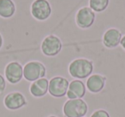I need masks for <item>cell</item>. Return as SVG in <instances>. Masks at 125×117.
<instances>
[{
    "instance_id": "5b68a950",
    "label": "cell",
    "mask_w": 125,
    "mask_h": 117,
    "mask_svg": "<svg viewBox=\"0 0 125 117\" xmlns=\"http://www.w3.org/2000/svg\"><path fill=\"white\" fill-rule=\"evenodd\" d=\"M31 14L38 21H45L52 14V7L48 0H34L31 4Z\"/></svg>"
},
{
    "instance_id": "ac0fdd59",
    "label": "cell",
    "mask_w": 125,
    "mask_h": 117,
    "mask_svg": "<svg viewBox=\"0 0 125 117\" xmlns=\"http://www.w3.org/2000/svg\"><path fill=\"white\" fill-rule=\"evenodd\" d=\"M120 45H122L123 49L125 50V35L123 37H122V39H121V42H120Z\"/></svg>"
},
{
    "instance_id": "4fadbf2b",
    "label": "cell",
    "mask_w": 125,
    "mask_h": 117,
    "mask_svg": "<svg viewBox=\"0 0 125 117\" xmlns=\"http://www.w3.org/2000/svg\"><path fill=\"white\" fill-rule=\"evenodd\" d=\"M49 81L45 78H41L33 81L30 86V93L35 98H41L48 92Z\"/></svg>"
},
{
    "instance_id": "3957f363",
    "label": "cell",
    "mask_w": 125,
    "mask_h": 117,
    "mask_svg": "<svg viewBox=\"0 0 125 117\" xmlns=\"http://www.w3.org/2000/svg\"><path fill=\"white\" fill-rule=\"evenodd\" d=\"M45 74H46V68L45 65L37 61L28 62L23 68V77L28 81L33 82L37 79L44 78Z\"/></svg>"
},
{
    "instance_id": "30bf717a",
    "label": "cell",
    "mask_w": 125,
    "mask_h": 117,
    "mask_svg": "<svg viewBox=\"0 0 125 117\" xmlns=\"http://www.w3.org/2000/svg\"><path fill=\"white\" fill-rule=\"evenodd\" d=\"M122 33L116 28H110L103 36V44L105 47L112 49L120 44L122 39Z\"/></svg>"
},
{
    "instance_id": "7c38bea8",
    "label": "cell",
    "mask_w": 125,
    "mask_h": 117,
    "mask_svg": "<svg viewBox=\"0 0 125 117\" xmlns=\"http://www.w3.org/2000/svg\"><path fill=\"white\" fill-rule=\"evenodd\" d=\"M106 78L101 74H93L88 77L87 80V87L91 92H100L105 86Z\"/></svg>"
},
{
    "instance_id": "d6986e66",
    "label": "cell",
    "mask_w": 125,
    "mask_h": 117,
    "mask_svg": "<svg viewBox=\"0 0 125 117\" xmlns=\"http://www.w3.org/2000/svg\"><path fill=\"white\" fill-rule=\"evenodd\" d=\"M2 46H3V37L1 35V33H0V49H1Z\"/></svg>"
},
{
    "instance_id": "e0dca14e",
    "label": "cell",
    "mask_w": 125,
    "mask_h": 117,
    "mask_svg": "<svg viewBox=\"0 0 125 117\" xmlns=\"http://www.w3.org/2000/svg\"><path fill=\"white\" fill-rule=\"evenodd\" d=\"M6 87V82L4 78L0 74V92H3Z\"/></svg>"
},
{
    "instance_id": "5bb4252c",
    "label": "cell",
    "mask_w": 125,
    "mask_h": 117,
    "mask_svg": "<svg viewBox=\"0 0 125 117\" xmlns=\"http://www.w3.org/2000/svg\"><path fill=\"white\" fill-rule=\"evenodd\" d=\"M16 5L13 0H0V16L10 18L15 15Z\"/></svg>"
},
{
    "instance_id": "2e32d148",
    "label": "cell",
    "mask_w": 125,
    "mask_h": 117,
    "mask_svg": "<svg viewBox=\"0 0 125 117\" xmlns=\"http://www.w3.org/2000/svg\"><path fill=\"white\" fill-rule=\"evenodd\" d=\"M91 117H110V115L108 114L107 111L104 109H99L94 111L92 114Z\"/></svg>"
},
{
    "instance_id": "8992f818",
    "label": "cell",
    "mask_w": 125,
    "mask_h": 117,
    "mask_svg": "<svg viewBox=\"0 0 125 117\" xmlns=\"http://www.w3.org/2000/svg\"><path fill=\"white\" fill-rule=\"evenodd\" d=\"M62 44L60 39L55 35L45 37L41 43L42 53L46 57H55L61 51Z\"/></svg>"
},
{
    "instance_id": "ba28073f",
    "label": "cell",
    "mask_w": 125,
    "mask_h": 117,
    "mask_svg": "<svg viewBox=\"0 0 125 117\" xmlns=\"http://www.w3.org/2000/svg\"><path fill=\"white\" fill-rule=\"evenodd\" d=\"M4 74L10 84H17L23 77V68L18 62H11L5 67Z\"/></svg>"
},
{
    "instance_id": "52a82bcc",
    "label": "cell",
    "mask_w": 125,
    "mask_h": 117,
    "mask_svg": "<svg viewBox=\"0 0 125 117\" xmlns=\"http://www.w3.org/2000/svg\"><path fill=\"white\" fill-rule=\"evenodd\" d=\"M95 21V13L89 7H82L77 11L75 16V21L79 28H89L93 26Z\"/></svg>"
},
{
    "instance_id": "ffe728a7",
    "label": "cell",
    "mask_w": 125,
    "mask_h": 117,
    "mask_svg": "<svg viewBox=\"0 0 125 117\" xmlns=\"http://www.w3.org/2000/svg\"><path fill=\"white\" fill-rule=\"evenodd\" d=\"M49 117H57V116H55V115H51V116H49Z\"/></svg>"
},
{
    "instance_id": "7a4b0ae2",
    "label": "cell",
    "mask_w": 125,
    "mask_h": 117,
    "mask_svg": "<svg viewBox=\"0 0 125 117\" xmlns=\"http://www.w3.org/2000/svg\"><path fill=\"white\" fill-rule=\"evenodd\" d=\"M87 104L83 99H69L63 105V114L66 117H84L87 113Z\"/></svg>"
},
{
    "instance_id": "44dd1931",
    "label": "cell",
    "mask_w": 125,
    "mask_h": 117,
    "mask_svg": "<svg viewBox=\"0 0 125 117\" xmlns=\"http://www.w3.org/2000/svg\"><path fill=\"white\" fill-rule=\"evenodd\" d=\"M84 117H85V116H84Z\"/></svg>"
},
{
    "instance_id": "8fae6325",
    "label": "cell",
    "mask_w": 125,
    "mask_h": 117,
    "mask_svg": "<svg viewBox=\"0 0 125 117\" xmlns=\"http://www.w3.org/2000/svg\"><path fill=\"white\" fill-rule=\"evenodd\" d=\"M86 94V86L84 83L80 79H75L70 83L67 91V97L69 99H77L82 98Z\"/></svg>"
},
{
    "instance_id": "277c9868",
    "label": "cell",
    "mask_w": 125,
    "mask_h": 117,
    "mask_svg": "<svg viewBox=\"0 0 125 117\" xmlns=\"http://www.w3.org/2000/svg\"><path fill=\"white\" fill-rule=\"evenodd\" d=\"M69 86L70 83L66 78L56 76L49 81L48 91L54 98H62L67 94Z\"/></svg>"
},
{
    "instance_id": "6da1fadb",
    "label": "cell",
    "mask_w": 125,
    "mask_h": 117,
    "mask_svg": "<svg viewBox=\"0 0 125 117\" xmlns=\"http://www.w3.org/2000/svg\"><path fill=\"white\" fill-rule=\"evenodd\" d=\"M94 71L93 62L86 58H78L70 62L69 66V73L71 77L78 79L89 77Z\"/></svg>"
},
{
    "instance_id": "9a60e30c",
    "label": "cell",
    "mask_w": 125,
    "mask_h": 117,
    "mask_svg": "<svg viewBox=\"0 0 125 117\" xmlns=\"http://www.w3.org/2000/svg\"><path fill=\"white\" fill-rule=\"evenodd\" d=\"M110 0H89V8L94 12H102L108 7Z\"/></svg>"
},
{
    "instance_id": "9c48e42d",
    "label": "cell",
    "mask_w": 125,
    "mask_h": 117,
    "mask_svg": "<svg viewBox=\"0 0 125 117\" xmlns=\"http://www.w3.org/2000/svg\"><path fill=\"white\" fill-rule=\"evenodd\" d=\"M4 103L6 108L10 110L19 109L27 104L25 97L18 91H15V92H11L6 95Z\"/></svg>"
}]
</instances>
